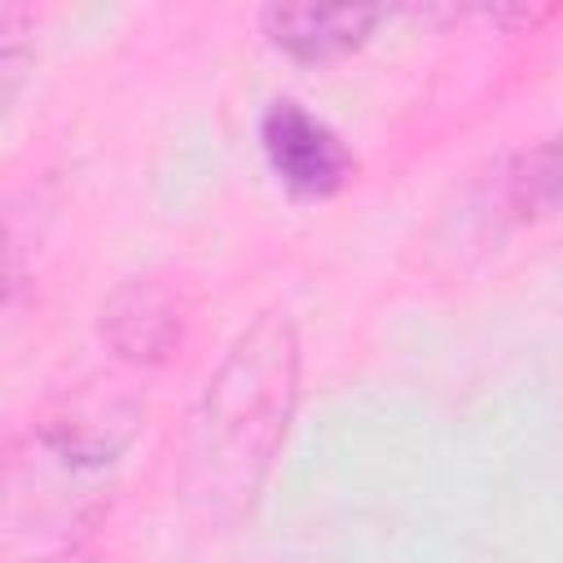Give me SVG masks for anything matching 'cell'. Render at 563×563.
I'll return each mask as SVG.
<instances>
[{"instance_id":"obj_1","label":"cell","mask_w":563,"mask_h":563,"mask_svg":"<svg viewBox=\"0 0 563 563\" xmlns=\"http://www.w3.org/2000/svg\"><path fill=\"white\" fill-rule=\"evenodd\" d=\"M303 347L282 308L251 317L207 374L180 449V493L216 528L251 515L299 405Z\"/></svg>"},{"instance_id":"obj_2","label":"cell","mask_w":563,"mask_h":563,"mask_svg":"<svg viewBox=\"0 0 563 563\" xmlns=\"http://www.w3.org/2000/svg\"><path fill=\"white\" fill-rule=\"evenodd\" d=\"M141 427V400L114 383H79L57 396L31 427V449L48 453L62 475H97L119 462Z\"/></svg>"},{"instance_id":"obj_7","label":"cell","mask_w":563,"mask_h":563,"mask_svg":"<svg viewBox=\"0 0 563 563\" xmlns=\"http://www.w3.org/2000/svg\"><path fill=\"white\" fill-rule=\"evenodd\" d=\"M35 22L22 4H4L0 9V70H4V101L18 97L22 75H26V57H31V35Z\"/></svg>"},{"instance_id":"obj_3","label":"cell","mask_w":563,"mask_h":563,"mask_svg":"<svg viewBox=\"0 0 563 563\" xmlns=\"http://www.w3.org/2000/svg\"><path fill=\"white\" fill-rule=\"evenodd\" d=\"M260 150H264V163L277 176V185L303 202L334 198L356 167L343 136L321 114H312L308 106H299L290 97H277L260 114Z\"/></svg>"},{"instance_id":"obj_6","label":"cell","mask_w":563,"mask_h":563,"mask_svg":"<svg viewBox=\"0 0 563 563\" xmlns=\"http://www.w3.org/2000/svg\"><path fill=\"white\" fill-rule=\"evenodd\" d=\"M497 211L515 224H541L563 216V132H550L515 150L497 172Z\"/></svg>"},{"instance_id":"obj_4","label":"cell","mask_w":563,"mask_h":563,"mask_svg":"<svg viewBox=\"0 0 563 563\" xmlns=\"http://www.w3.org/2000/svg\"><path fill=\"white\" fill-rule=\"evenodd\" d=\"M106 347L132 369H158L180 356L189 339V303L158 277H123L97 317Z\"/></svg>"},{"instance_id":"obj_5","label":"cell","mask_w":563,"mask_h":563,"mask_svg":"<svg viewBox=\"0 0 563 563\" xmlns=\"http://www.w3.org/2000/svg\"><path fill=\"white\" fill-rule=\"evenodd\" d=\"M387 9L378 4H268L260 9V35L299 66H325L356 53Z\"/></svg>"}]
</instances>
